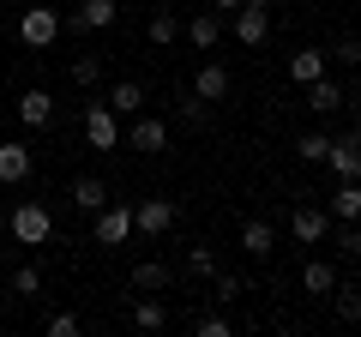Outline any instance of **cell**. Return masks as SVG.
<instances>
[{"instance_id":"obj_2","label":"cell","mask_w":361,"mask_h":337,"mask_svg":"<svg viewBox=\"0 0 361 337\" xmlns=\"http://www.w3.org/2000/svg\"><path fill=\"white\" fill-rule=\"evenodd\" d=\"M85 145H90V151H115V145H121V115L109 103H90L85 109Z\"/></svg>"},{"instance_id":"obj_25","label":"cell","mask_w":361,"mask_h":337,"mask_svg":"<svg viewBox=\"0 0 361 337\" xmlns=\"http://www.w3.org/2000/svg\"><path fill=\"white\" fill-rule=\"evenodd\" d=\"M133 325H139V331H163L169 307H163V301H133Z\"/></svg>"},{"instance_id":"obj_27","label":"cell","mask_w":361,"mask_h":337,"mask_svg":"<svg viewBox=\"0 0 361 337\" xmlns=\"http://www.w3.org/2000/svg\"><path fill=\"white\" fill-rule=\"evenodd\" d=\"M301 163H325V151H331V133H301Z\"/></svg>"},{"instance_id":"obj_33","label":"cell","mask_w":361,"mask_h":337,"mask_svg":"<svg viewBox=\"0 0 361 337\" xmlns=\"http://www.w3.org/2000/svg\"><path fill=\"white\" fill-rule=\"evenodd\" d=\"M229 331H235V325L223 319V313H205V319L193 325V337H229Z\"/></svg>"},{"instance_id":"obj_31","label":"cell","mask_w":361,"mask_h":337,"mask_svg":"<svg viewBox=\"0 0 361 337\" xmlns=\"http://www.w3.org/2000/svg\"><path fill=\"white\" fill-rule=\"evenodd\" d=\"M37 289H42V271L37 265H18L13 271V295H37Z\"/></svg>"},{"instance_id":"obj_37","label":"cell","mask_w":361,"mask_h":337,"mask_svg":"<svg viewBox=\"0 0 361 337\" xmlns=\"http://www.w3.org/2000/svg\"><path fill=\"white\" fill-rule=\"evenodd\" d=\"M247 6H277V0H247Z\"/></svg>"},{"instance_id":"obj_28","label":"cell","mask_w":361,"mask_h":337,"mask_svg":"<svg viewBox=\"0 0 361 337\" xmlns=\"http://www.w3.org/2000/svg\"><path fill=\"white\" fill-rule=\"evenodd\" d=\"M97 78H103V61H97V54H73V85H97Z\"/></svg>"},{"instance_id":"obj_16","label":"cell","mask_w":361,"mask_h":337,"mask_svg":"<svg viewBox=\"0 0 361 337\" xmlns=\"http://www.w3.org/2000/svg\"><path fill=\"white\" fill-rule=\"evenodd\" d=\"M241 247L253 253V259H265V253H277V229H271L265 217H247L241 223Z\"/></svg>"},{"instance_id":"obj_5","label":"cell","mask_w":361,"mask_h":337,"mask_svg":"<svg viewBox=\"0 0 361 337\" xmlns=\"http://www.w3.org/2000/svg\"><path fill=\"white\" fill-rule=\"evenodd\" d=\"M127 145H133V151H169V121L163 115H145V109H139V115H133V127H127Z\"/></svg>"},{"instance_id":"obj_1","label":"cell","mask_w":361,"mask_h":337,"mask_svg":"<svg viewBox=\"0 0 361 337\" xmlns=\"http://www.w3.org/2000/svg\"><path fill=\"white\" fill-rule=\"evenodd\" d=\"M54 235V217H49V205L42 199H25V205L13 211V241H25V247H42Z\"/></svg>"},{"instance_id":"obj_22","label":"cell","mask_w":361,"mask_h":337,"mask_svg":"<svg viewBox=\"0 0 361 337\" xmlns=\"http://www.w3.org/2000/svg\"><path fill=\"white\" fill-rule=\"evenodd\" d=\"M301 289H307V295H331V289H337V271H331L325 259H307V265H301Z\"/></svg>"},{"instance_id":"obj_3","label":"cell","mask_w":361,"mask_h":337,"mask_svg":"<svg viewBox=\"0 0 361 337\" xmlns=\"http://www.w3.org/2000/svg\"><path fill=\"white\" fill-rule=\"evenodd\" d=\"M325 168L337 181H361V133H337L331 151H325Z\"/></svg>"},{"instance_id":"obj_21","label":"cell","mask_w":361,"mask_h":337,"mask_svg":"<svg viewBox=\"0 0 361 337\" xmlns=\"http://www.w3.org/2000/svg\"><path fill=\"white\" fill-rule=\"evenodd\" d=\"M109 109H115V115H139L145 109V85L139 78H121L115 91H109Z\"/></svg>"},{"instance_id":"obj_17","label":"cell","mask_w":361,"mask_h":337,"mask_svg":"<svg viewBox=\"0 0 361 337\" xmlns=\"http://www.w3.org/2000/svg\"><path fill=\"white\" fill-rule=\"evenodd\" d=\"M175 283V271H169L163 259H139L133 265V289H139V295H157V289H169Z\"/></svg>"},{"instance_id":"obj_29","label":"cell","mask_w":361,"mask_h":337,"mask_svg":"<svg viewBox=\"0 0 361 337\" xmlns=\"http://www.w3.org/2000/svg\"><path fill=\"white\" fill-rule=\"evenodd\" d=\"M187 271L193 277H217V253H211V247H193V253H187Z\"/></svg>"},{"instance_id":"obj_24","label":"cell","mask_w":361,"mask_h":337,"mask_svg":"<svg viewBox=\"0 0 361 337\" xmlns=\"http://www.w3.org/2000/svg\"><path fill=\"white\" fill-rule=\"evenodd\" d=\"M205 115H211V103H205L199 91H187V97L175 103V121H180V127H205Z\"/></svg>"},{"instance_id":"obj_9","label":"cell","mask_w":361,"mask_h":337,"mask_svg":"<svg viewBox=\"0 0 361 337\" xmlns=\"http://www.w3.org/2000/svg\"><path fill=\"white\" fill-rule=\"evenodd\" d=\"M30 168H37L30 145H18V139H0V181H6V187H18V181H30Z\"/></svg>"},{"instance_id":"obj_23","label":"cell","mask_w":361,"mask_h":337,"mask_svg":"<svg viewBox=\"0 0 361 337\" xmlns=\"http://www.w3.org/2000/svg\"><path fill=\"white\" fill-rule=\"evenodd\" d=\"M145 37H151V49H169V42L180 37V18L169 13V6H157V13H151V25H145Z\"/></svg>"},{"instance_id":"obj_13","label":"cell","mask_w":361,"mask_h":337,"mask_svg":"<svg viewBox=\"0 0 361 337\" xmlns=\"http://www.w3.org/2000/svg\"><path fill=\"white\" fill-rule=\"evenodd\" d=\"M301 91H307L313 115H337V109H343V85H337V78H313V85H301Z\"/></svg>"},{"instance_id":"obj_32","label":"cell","mask_w":361,"mask_h":337,"mask_svg":"<svg viewBox=\"0 0 361 337\" xmlns=\"http://www.w3.org/2000/svg\"><path fill=\"white\" fill-rule=\"evenodd\" d=\"M78 331H85L78 313H54V319H49V337H78Z\"/></svg>"},{"instance_id":"obj_30","label":"cell","mask_w":361,"mask_h":337,"mask_svg":"<svg viewBox=\"0 0 361 337\" xmlns=\"http://www.w3.org/2000/svg\"><path fill=\"white\" fill-rule=\"evenodd\" d=\"M331 241H337V253L361 259V229H355V223H337V235H331Z\"/></svg>"},{"instance_id":"obj_4","label":"cell","mask_w":361,"mask_h":337,"mask_svg":"<svg viewBox=\"0 0 361 337\" xmlns=\"http://www.w3.org/2000/svg\"><path fill=\"white\" fill-rule=\"evenodd\" d=\"M18 37H25L30 49H49V42L61 37V13H54V6H25V18H18Z\"/></svg>"},{"instance_id":"obj_34","label":"cell","mask_w":361,"mask_h":337,"mask_svg":"<svg viewBox=\"0 0 361 337\" xmlns=\"http://www.w3.org/2000/svg\"><path fill=\"white\" fill-rule=\"evenodd\" d=\"M331 61H343V66H361V37H343L337 49H325Z\"/></svg>"},{"instance_id":"obj_15","label":"cell","mask_w":361,"mask_h":337,"mask_svg":"<svg viewBox=\"0 0 361 337\" xmlns=\"http://www.w3.org/2000/svg\"><path fill=\"white\" fill-rule=\"evenodd\" d=\"M66 199H73V205L85 211V217H97V211L109 205V187L97 181V175H78V181H73V193H66Z\"/></svg>"},{"instance_id":"obj_11","label":"cell","mask_w":361,"mask_h":337,"mask_svg":"<svg viewBox=\"0 0 361 337\" xmlns=\"http://www.w3.org/2000/svg\"><path fill=\"white\" fill-rule=\"evenodd\" d=\"M90 223H97V241H103V247H121V241L133 235V211H127V205H103Z\"/></svg>"},{"instance_id":"obj_36","label":"cell","mask_w":361,"mask_h":337,"mask_svg":"<svg viewBox=\"0 0 361 337\" xmlns=\"http://www.w3.org/2000/svg\"><path fill=\"white\" fill-rule=\"evenodd\" d=\"M247 0H211V13H241Z\"/></svg>"},{"instance_id":"obj_12","label":"cell","mask_w":361,"mask_h":337,"mask_svg":"<svg viewBox=\"0 0 361 337\" xmlns=\"http://www.w3.org/2000/svg\"><path fill=\"white\" fill-rule=\"evenodd\" d=\"M115 18H121V0H78L73 25H78V30H109Z\"/></svg>"},{"instance_id":"obj_19","label":"cell","mask_w":361,"mask_h":337,"mask_svg":"<svg viewBox=\"0 0 361 337\" xmlns=\"http://www.w3.org/2000/svg\"><path fill=\"white\" fill-rule=\"evenodd\" d=\"M187 37H193V49H199V54H211V49L223 42V18H217V13L205 6V13H199L193 25H187Z\"/></svg>"},{"instance_id":"obj_38","label":"cell","mask_w":361,"mask_h":337,"mask_svg":"<svg viewBox=\"0 0 361 337\" xmlns=\"http://www.w3.org/2000/svg\"><path fill=\"white\" fill-rule=\"evenodd\" d=\"M0 253H6V235H0Z\"/></svg>"},{"instance_id":"obj_8","label":"cell","mask_w":361,"mask_h":337,"mask_svg":"<svg viewBox=\"0 0 361 337\" xmlns=\"http://www.w3.org/2000/svg\"><path fill=\"white\" fill-rule=\"evenodd\" d=\"M235 18V37L247 42V49H265L271 42V6H241V13H229Z\"/></svg>"},{"instance_id":"obj_7","label":"cell","mask_w":361,"mask_h":337,"mask_svg":"<svg viewBox=\"0 0 361 337\" xmlns=\"http://www.w3.org/2000/svg\"><path fill=\"white\" fill-rule=\"evenodd\" d=\"M175 199H139L133 205V229H145V235H163V229H175Z\"/></svg>"},{"instance_id":"obj_35","label":"cell","mask_w":361,"mask_h":337,"mask_svg":"<svg viewBox=\"0 0 361 337\" xmlns=\"http://www.w3.org/2000/svg\"><path fill=\"white\" fill-rule=\"evenodd\" d=\"M235 295H241V277H235V271H223V277H217V295H211V301H223V307H229Z\"/></svg>"},{"instance_id":"obj_20","label":"cell","mask_w":361,"mask_h":337,"mask_svg":"<svg viewBox=\"0 0 361 337\" xmlns=\"http://www.w3.org/2000/svg\"><path fill=\"white\" fill-rule=\"evenodd\" d=\"M289 78H295V85L325 78V49H295V54H289Z\"/></svg>"},{"instance_id":"obj_6","label":"cell","mask_w":361,"mask_h":337,"mask_svg":"<svg viewBox=\"0 0 361 337\" xmlns=\"http://www.w3.org/2000/svg\"><path fill=\"white\" fill-rule=\"evenodd\" d=\"M289 235H295L301 247H319L325 235H331V211H319V205H295V217H289Z\"/></svg>"},{"instance_id":"obj_18","label":"cell","mask_w":361,"mask_h":337,"mask_svg":"<svg viewBox=\"0 0 361 337\" xmlns=\"http://www.w3.org/2000/svg\"><path fill=\"white\" fill-rule=\"evenodd\" d=\"M331 211L337 223H361V181H337V193H331Z\"/></svg>"},{"instance_id":"obj_26","label":"cell","mask_w":361,"mask_h":337,"mask_svg":"<svg viewBox=\"0 0 361 337\" xmlns=\"http://www.w3.org/2000/svg\"><path fill=\"white\" fill-rule=\"evenodd\" d=\"M331 307H337V319H349V325H361V289H355V283H343V289H331Z\"/></svg>"},{"instance_id":"obj_14","label":"cell","mask_w":361,"mask_h":337,"mask_svg":"<svg viewBox=\"0 0 361 337\" xmlns=\"http://www.w3.org/2000/svg\"><path fill=\"white\" fill-rule=\"evenodd\" d=\"M193 91L205 97V103H223V97H229V66H217V61H205L193 73Z\"/></svg>"},{"instance_id":"obj_10","label":"cell","mask_w":361,"mask_h":337,"mask_svg":"<svg viewBox=\"0 0 361 337\" xmlns=\"http://www.w3.org/2000/svg\"><path fill=\"white\" fill-rule=\"evenodd\" d=\"M18 121H25V127L30 133H37V127H49V121H54V97L49 91H42V85H30V91H18Z\"/></svg>"}]
</instances>
